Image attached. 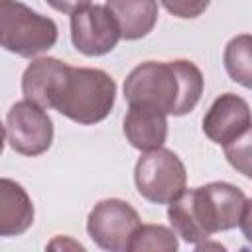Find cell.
<instances>
[{"label": "cell", "mask_w": 252, "mask_h": 252, "mask_svg": "<svg viewBox=\"0 0 252 252\" xmlns=\"http://www.w3.org/2000/svg\"><path fill=\"white\" fill-rule=\"evenodd\" d=\"M246 195L232 183L211 181L201 187L185 189L167 205L171 228L187 244L209 240L217 232L238 226Z\"/></svg>", "instance_id": "7a4b0ae2"}, {"label": "cell", "mask_w": 252, "mask_h": 252, "mask_svg": "<svg viewBox=\"0 0 252 252\" xmlns=\"http://www.w3.org/2000/svg\"><path fill=\"white\" fill-rule=\"evenodd\" d=\"M203 89L201 69L187 59L144 61L126 75L122 85L128 104H150L171 116L189 114L199 104Z\"/></svg>", "instance_id": "6da1fadb"}, {"label": "cell", "mask_w": 252, "mask_h": 252, "mask_svg": "<svg viewBox=\"0 0 252 252\" xmlns=\"http://www.w3.org/2000/svg\"><path fill=\"white\" fill-rule=\"evenodd\" d=\"M134 183L146 201L154 205H169L187 189V169L175 152L161 146L144 152L138 158Z\"/></svg>", "instance_id": "5b68a950"}, {"label": "cell", "mask_w": 252, "mask_h": 252, "mask_svg": "<svg viewBox=\"0 0 252 252\" xmlns=\"http://www.w3.org/2000/svg\"><path fill=\"white\" fill-rule=\"evenodd\" d=\"M179 248L177 232L163 224H140L130 242V252L140 250H158V252H175Z\"/></svg>", "instance_id": "9a60e30c"}, {"label": "cell", "mask_w": 252, "mask_h": 252, "mask_svg": "<svg viewBox=\"0 0 252 252\" xmlns=\"http://www.w3.org/2000/svg\"><path fill=\"white\" fill-rule=\"evenodd\" d=\"M222 65L228 77L252 91V33H238L224 45Z\"/></svg>", "instance_id": "5bb4252c"}, {"label": "cell", "mask_w": 252, "mask_h": 252, "mask_svg": "<svg viewBox=\"0 0 252 252\" xmlns=\"http://www.w3.org/2000/svg\"><path fill=\"white\" fill-rule=\"evenodd\" d=\"M33 203L14 179H0V236H20L33 224Z\"/></svg>", "instance_id": "8fae6325"}, {"label": "cell", "mask_w": 252, "mask_h": 252, "mask_svg": "<svg viewBox=\"0 0 252 252\" xmlns=\"http://www.w3.org/2000/svg\"><path fill=\"white\" fill-rule=\"evenodd\" d=\"M159 2L171 16L183 20L199 18L211 4V0H159Z\"/></svg>", "instance_id": "e0dca14e"}, {"label": "cell", "mask_w": 252, "mask_h": 252, "mask_svg": "<svg viewBox=\"0 0 252 252\" xmlns=\"http://www.w3.org/2000/svg\"><path fill=\"white\" fill-rule=\"evenodd\" d=\"M114 102L116 83L106 71L65 63L51 87L47 108L77 124L91 126L102 122L114 108Z\"/></svg>", "instance_id": "3957f363"}, {"label": "cell", "mask_w": 252, "mask_h": 252, "mask_svg": "<svg viewBox=\"0 0 252 252\" xmlns=\"http://www.w3.org/2000/svg\"><path fill=\"white\" fill-rule=\"evenodd\" d=\"M238 226L242 230V236L248 240V244H252V199H246V205H244Z\"/></svg>", "instance_id": "d6986e66"}, {"label": "cell", "mask_w": 252, "mask_h": 252, "mask_svg": "<svg viewBox=\"0 0 252 252\" xmlns=\"http://www.w3.org/2000/svg\"><path fill=\"white\" fill-rule=\"evenodd\" d=\"M4 140L16 154L41 156L53 144V120L41 104L28 98L18 100L6 114Z\"/></svg>", "instance_id": "8992f818"}, {"label": "cell", "mask_w": 252, "mask_h": 252, "mask_svg": "<svg viewBox=\"0 0 252 252\" xmlns=\"http://www.w3.org/2000/svg\"><path fill=\"white\" fill-rule=\"evenodd\" d=\"M59 37L57 24L18 0H0V43L18 57H37Z\"/></svg>", "instance_id": "277c9868"}, {"label": "cell", "mask_w": 252, "mask_h": 252, "mask_svg": "<svg viewBox=\"0 0 252 252\" xmlns=\"http://www.w3.org/2000/svg\"><path fill=\"white\" fill-rule=\"evenodd\" d=\"M45 2L61 14H75V12L91 6V0H45Z\"/></svg>", "instance_id": "ac0fdd59"}, {"label": "cell", "mask_w": 252, "mask_h": 252, "mask_svg": "<svg viewBox=\"0 0 252 252\" xmlns=\"http://www.w3.org/2000/svg\"><path fill=\"white\" fill-rule=\"evenodd\" d=\"M224 158L238 173L252 179V126L224 146Z\"/></svg>", "instance_id": "2e32d148"}, {"label": "cell", "mask_w": 252, "mask_h": 252, "mask_svg": "<svg viewBox=\"0 0 252 252\" xmlns=\"http://www.w3.org/2000/svg\"><path fill=\"white\" fill-rule=\"evenodd\" d=\"M250 126H252L250 104L234 93H222L220 96H217L203 116L205 136L213 144H219L222 148L232 140H236Z\"/></svg>", "instance_id": "9c48e42d"}, {"label": "cell", "mask_w": 252, "mask_h": 252, "mask_svg": "<svg viewBox=\"0 0 252 252\" xmlns=\"http://www.w3.org/2000/svg\"><path fill=\"white\" fill-rule=\"evenodd\" d=\"M142 219L138 211L124 199H102L87 217V232L91 240L108 252H130L134 232L140 228Z\"/></svg>", "instance_id": "52a82bcc"}, {"label": "cell", "mask_w": 252, "mask_h": 252, "mask_svg": "<svg viewBox=\"0 0 252 252\" xmlns=\"http://www.w3.org/2000/svg\"><path fill=\"white\" fill-rule=\"evenodd\" d=\"M122 39L120 28L106 4H91L71 14V43L87 57L110 53Z\"/></svg>", "instance_id": "ba28073f"}, {"label": "cell", "mask_w": 252, "mask_h": 252, "mask_svg": "<svg viewBox=\"0 0 252 252\" xmlns=\"http://www.w3.org/2000/svg\"><path fill=\"white\" fill-rule=\"evenodd\" d=\"M106 8L118 22L122 39L146 37L158 24V0H106Z\"/></svg>", "instance_id": "7c38bea8"}, {"label": "cell", "mask_w": 252, "mask_h": 252, "mask_svg": "<svg viewBox=\"0 0 252 252\" xmlns=\"http://www.w3.org/2000/svg\"><path fill=\"white\" fill-rule=\"evenodd\" d=\"M63 65H65V61H61L57 57H37V59H33L22 75V94H24V98L33 100V102L41 104L43 108H47L51 87H53L59 71L63 69Z\"/></svg>", "instance_id": "4fadbf2b"}, {"label": "cell", "mask_w": 252, "mask_h": 252, "mask_svg": "<svg viewBox=\"0 0 252 252\" xmlns=\"http://www.w3.org/2000/svg\"><path fill=\"white\" fill-rule=\"evenodd\" d=\"M167 116L150 104H128L122 130L132 148L140 152L158 150L167 140Z\"/></svg>", "instance_id": "30bf717a"}, {"label": "cell", "mask_w": 252, "mask_h": 252, "mask_svg": "<svg viewBox=\"0 0 252 252\" xmlns=\"http://www.w3.org/2000/svg\"><path fill=\"white\" fill-rule=\"evenodd\" d=\"M47 248H73V250H85V246L81 244V242H77V240H71L69 236H55L49 244H47Z\"/></svg>", "instance_id": "ffe728a7"}]
</instances>
